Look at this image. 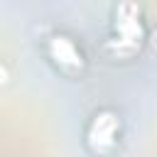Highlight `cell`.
<instances>
[{"label": "cell", "mask_w": 157, "mask_h": 157, "mask_svg": "<svg viewBox=\"0 0 157 157\" xmlns=\"http://www.w3.org/2000/svg\"><path fill=\"white\" fill-rule=\"evenodd\" d=\"M115 29H118V52L128 54L135 49V39L142 37V22H140V7L130 0H123L115 12Z\"/></svg>", "instance_id": "obj_1"}, {"label": "cell", "mask_w": 157, "mask_h": 157, "mask_svg": "<svg viewBox=\"0 0 157 157\" xmlns=\"http://www.w3.org/2000/svg\"><path fill=\"white\" fill-rule=\"evenodd\" d=\"M118 140V118L110 110H101L93 115L91 128H88V145L93 152H108L113 150Z\"/></svg>", "instance_id": "obj_2"}, {"label": "cell", "mask_w": 157, "mask_h": 157, "mask_svg": "<svg viewBox=\"0 0 157 157\" xmlns=\"http://www.w3.org/2000/svg\"><path fill=\"white\" fill-rule=\"evenodd\" d=\"M49 56H52L54 64H56L61 71H66V74L83 69V54H81V49L76 47L74 39H69V37H64V34L52 37V42H49Z\"/></svg>", "instance_id": "obj_3"}]
</instances>
